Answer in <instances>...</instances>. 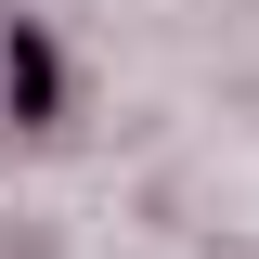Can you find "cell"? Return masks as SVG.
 <instances>
[{
	"mask_svg": "<svg viewBox=\"0 0 259 259\" xmlns=\"http://www.w3.org/2000/svg\"><path fill=\"white\" fill-rule=\"evenodd\" d=\"M39 117H65V65L26 13H0V130H39Z\"/></svg>",
	"mask_w": 259,
	"mask_h": 259,
	"instance_id": "obj_1",
	"label": "cell"
}]
</instances>
